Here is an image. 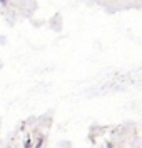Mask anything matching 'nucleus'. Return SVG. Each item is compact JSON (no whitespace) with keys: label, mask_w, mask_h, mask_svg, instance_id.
Wrapping results in <instances>:
<instances>
[{"label":"nucleus","mask_w":142,"mask_h":148,"mask_svg":"<svg viewBox=\"0 0 142 148\" xmlns=\"http://www.w3.org/2000/svg\"><path fill=\"white\" fill-rule=\"evenodd\" d=\"M24 147H25V148H32V145H30V141H25V145H24Z\"/></svg>","instance_id":"1"},{"label":"nucleus","mask_w":142,"mask_h":148,"mask_svg":"<svg viewBox=\"0 0 142 148\" xmlns=\"http://www.w3.org/2000/svg\"><path fill=\"white\" fill-rule=\"evenodd\" d=\"M2 2H3V3H5V2H7V0H2Z\"/></svg>","instance_id":"2"}]
</instances>
